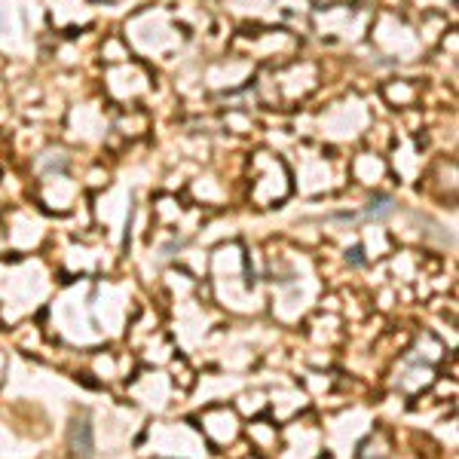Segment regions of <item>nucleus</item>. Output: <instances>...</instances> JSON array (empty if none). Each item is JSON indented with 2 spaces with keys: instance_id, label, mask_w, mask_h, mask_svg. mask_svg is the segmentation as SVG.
<instances>
[{
  "instance_id": "nucleus-2",
  "label": "nucleus",
  "mask_w": 459,
  "mask_h": 459,
  "mask_svg": "<svg viewBox=\"0 0 459 459\" xmlns=\"http://www.w3.org/2000/svg\"><path fill=\"white\" fill-rule=\"evenodd\" d=\"M392 209H395L392 199H389V196H377L371 205H367V218H373V220L389 218V214H392Z\"/></svg>"
},
{
  "instance_id": "nucleus-3",
  "label": "nucleus",
  "mask_w": 459,
  "mask_h": 459,
  "mask_svg": "<svg viewBox=\"0 0 459 459\" xmlns=\"http://www.w3.org/2000/svg\"><path fill=\"white\" fill-rule=\"evenodd\" d=\"M346 260H349L352 266H362V264H364V251H362V248H358V245H355V248H352L349 255H346Z\"/></svg>"
},
{
  "instance_id": "nucleus-1",
  "label": "nucleus",
  "mask_w": 459,
  "mask_h": 459,
  "mask_svg": "<svg viewBox=\"0 0 459 459\" xmlns=\"http://www.w3.org/2000/svg\"><path fill=\"white\" fill-rule=\"evenodd\" d=\"M71 453L74 456H92V450H95V441H92V426H89V419L83 417V419H74V426H71Z\"/></svg>"
}]
</instances>
